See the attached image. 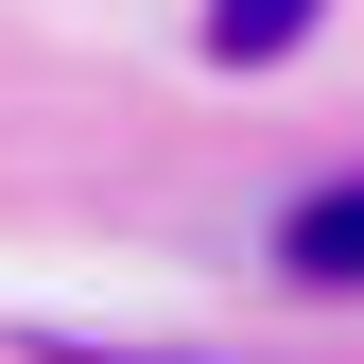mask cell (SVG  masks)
I'll use <instances>...</instances> for the list:
<instances>
[{
    "mask_svg": "<svg viewBox=\"0 0 364 364\" xmlns=\"http://www.w3.org/2000/svg\"><path fill=\"white\" fill-rule=\"evenodd\" d=\"M278 260H295L312 295H330V278L364 295V191H295V208H278Z\"/></svg>",
    "mask_w": 364,
    "mask_h": 364,
    "instance_id": "obj_1",
    "label": "cell"
},
{
    "mask_svg": "<svg viewBox=\"0 0 364 364\" xmlns=\"http://www.w3.org/2000/svg\"><path fill=\"white\" fill-rule=\"evenodd\" d=\"M312 18H330V0H208V53H225V70H278Z\"/></svg>",
    "mask_w": 364,
    "mask_h": 364,
    "instance_id": "obj_2",
    "label": "cell"
}]
</instances>
